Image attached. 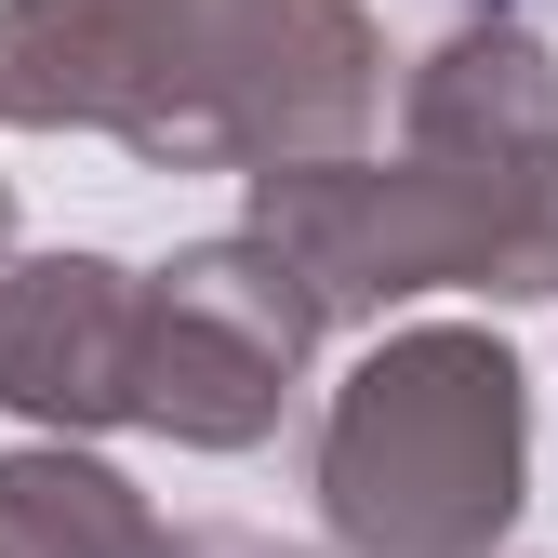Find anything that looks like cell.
Returning a JSON list of instances; mask_svg holds the SVG:
<instances>
[{
	"mask_svg": "<svg viewBox=\"0 0 558 558\" xmlns=\"http://www.w3.org/2000/svg\"><path fill=\"white\" fill-rule=\"evenodd\" d=\"M253 240L319 319H386L412 293H558V53L519 14H465L399 81V160L253 173Z\"/></svg>",
	"mask_w": 558,
	"mask_h": 558,
	"instance_id": "cell-1",
	"label": "cell"
},
{
	"mask_svg": "<svg viewBox=\"0 0 558 558\" xmlns=\"http://www.w3.org/2000/svg\"><path fill=\"white\" fill-rule=\"evenodd\" d=\"M386 27L360 0H0V120L120 133L173 173L360 160Z\"/></svg>",
	"mask_w": 558,
	"mask_h": 558,
	"instance_id": "cell-2",
	"label": "cell"
},
{
	"mask_svg": "<svg viewBox=\"0 0 558 558\" xmlns=\"http://www.w3.org/2000/svg\"><path fill=\"white\" fill-rule=\"evenodd\" d=\"M532 493L519 360L465 319L386 332L319 412V519L345 558H493Z\"/></svg>",
	"mask_w": 558,
	"mask_h": 558,
	"instance_id": "cell-3",
	"label": "cell"
},
{
	"mask_svg": "<svg viewBox=\"0 0 558 558\" xmlns=\"http://www.w3.org/2000/svg\"><path fill=\"white\" fill-rule=\"evenodd\" d=\"M319 306L253 227L186 240L173 266H147V332H133V426H160L186 452H253L279 426L293 373L319 360Z\"/></svg>",
	"mask_w": 558,
	"mask_h": 558,
	"instance_id": "cell-4",
	"label": "cell"
},
{
	"mask_svg": "<svg viewBox=\"0 0 558 558\" xmlns=\"http://www.w3.org/2000/svg\"><path fill=\"white\" fill-rule=\"evenodd\" d=\"M133 332H147V266L107 253L0 266V412H40L53 439L133 426Z\"/></svg>",
	"mask_w": 558,
	"mask_h": 558,
	"instance_id": "cell-5",
	"label": "cell"
},
{
	"mask_svg": "<svg viewBox=\"0 0 558 558\" xmlns=\"http://www.w3.org/2000/svg\"><path fill=\"white\" fill-rule=\"evenodd\" d=\"M0 545L14 558H160L173 532L81 439H27V452H0Z\"/></svg>",
	"mask_w": 558,
	"mask_h": 558,
	"instance_id": "cell-6",
	"label": "cell"
},
{
	"mask_svg": "<svg viewBox=\"0 0 558 558\" xmlns=\"http://www.w3.org/2000/svg\"><path fill=\"white\" fill-rule=\"evenodd\" d=\"M160 558H306V545H266V532H173Z\"/></svg>",
	"mask_w": 558,
	"mask_h": 558,
	"instance_id": "cell-7",
	"label": "cell"
},
{
	"mask_svg": "<svg viewBox=\"0 0 558 558\" xmlns=\"http://www.w3.org/2000/svg\"><path fill=\"white\" fill-rule=\"evenodd\" d=\"M0 253H14V186H0Z\"/></svg>",
	"mask_w": 558,
	"mask_h": 558,
	"instance_id": "cell-8",
	"label": "cell"
},
{
	"mask_svg": "<svg viewBox=\"0 0 558 558\" xmlns=\"http://www.w3.org/2000/svg\"><path fill=\"white\" fill-rule=\"evenodd\" d=\"M0 558H14V545H0Z\"/></svg>",
	"mask_w": 558,
	"mask_h": 558,
	"instance_id": "cell-9",
	"label": "cell"
}]
</instances>
